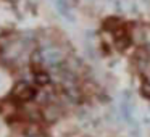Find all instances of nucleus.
Wrapping results in <instances>:
<instances>
[{"instance_id":"nucleus-1","label":"nucleus","mask_w":150,"mask_h":137,"mask_svg":"<svg viewBox=\"0 0 150 137\" xmlns=\"http://www.w3.org/2000/svg\"><path fill=\"white\" fill-rule=\"evenodd\" d=\"M142 92L147 95V97H150V82H145V84L142 85Z\"/></svg>"}]
</instances>
